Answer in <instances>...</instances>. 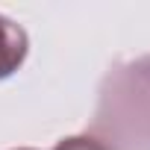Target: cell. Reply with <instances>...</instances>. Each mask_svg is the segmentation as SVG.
<instances>
[{"label":"cell","instance_id":"3957f363","mask_svg":"<svg viewBox=\"0 0 150 150\" xmlns=\"http://www.w3.org/2000/svg\"><path fill=\"white\" fill-rule=\"evenodd\" d=\"M53 150H112V147L94 135H71V138H62Z\"/></svg>","mask_w":150,"mask_h":150},{"label":"cell","instance_id":"6da1fadb","mask_svg":"<svg viewBox=\"0 0 150 150\" xmlns=\"http://www.w3.org/2000/svg\"><path fill=\"white\" fill-rule=\"evenodd\" d=\"M97 129L115 132L124 150H150V59H138L109 77L100 97Z\"/></svg>","mask_w":150,"mask_h":150},{"label":"cell","instance_id":"7a4b0ae2","mask_svg":"<svg viewBox=\"0 0 150 150\" xmlns=\"http://www.w3.org/2000/svg\"><path fill=\"white\" fill-rule=\"evenodd\" d=\"M27 50H30L27 33L15 21H9L6 15H0V80L12 77V74L24 65Z\"/></svg>","mask_w":150,"mask_h":150},{"label":"cell","instance_id":"277c9868","mask_svg":"<svg viewBox=\"0 0 150 150\" xmlns=\"http://www.w3.org/2000/svg\"><path fill=\"white\" fill-rule=\"evenodd\" d=\"M18 150H30V147H18Z\"/></svg>","mask_w":150,"mask_h":150}]
</instances>
